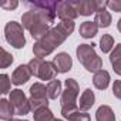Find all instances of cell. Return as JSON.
Segmentation results:
<instances>
[{
  "mask_svg": "<svg viewBox=\"0 0 121 121\" xmlns=\"http://www.w3.org/2000/svg\"><path fill=\"white\" fill-rule=\"evenodd\" d=\"M81 33H83L81 34L83 37H93L94 33H95V26L93 23H90V22H86L83 24V27H81Z\"/></svg>",
  "mask_w": 121,
  "mask_h": 121,
  "instance_id": "1",
  "label": "cell"
},
{
  "mask_svg": "<svg viewBox=\"0 0 121 121\" xmlns=\"http://www.w3.org/2000/svg\"><path fill=\"white\" fill-rule=\"evenodd\" d=\"M110 43H111L110 37H103L101 39V48H103V51H108L110 50Z\"/></svg>",
  "mask_w": 121,
  "mask_h": 121,
  "instance_id": "2",
  "label": "cell"
}]
</instances>
